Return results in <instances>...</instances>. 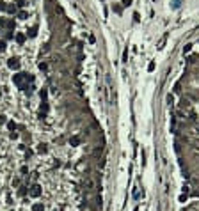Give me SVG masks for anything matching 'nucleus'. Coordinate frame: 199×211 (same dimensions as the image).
I'll return each instance as SVG.
<instances>
[{
    "mask_svg": "<svg viewBox=\"0 0 199 211\" xmlns=\"http://www.w3.org/2000/svg\"><path fill=\"white\" fill-rule=\"evenodd\" d=\"M30 195H32V197H39V195H41V188H39L37 184H34V186H32Z\"/></svg>",
    "mask_w": 199,
    "mask_h": 211,
    "instance_id": "f257e3e1",
    "label": "nucleus"
},
{
    "mask_svg": "<svg viewBox=\"0 0 199 211\" xmlns=\"http://www.w3.org/2000/svg\"><path fill=\"white\" fill-rule=\"evenodd\" d=\"M32 211H43V206H41V204H34Z\"/></svg>",
    "mask_w": 199,
    "mask_h": 211,
    "instance_id": "f03ea898",
    "label": "nucleus"
},
{
    "mask_svg": "<svg viewBox=\"0 0 199 211\" xmlns=\"http://www.w3.org/2000/svg\"><path fill=\"white\" fill-rule=\"evenodd\" d=\"M180 5V0H174V7H178Z\"/></svg>",
    "mask_w": 199,
    "mask_h": 211,
    "instance_id": "7ed1b4c3",
    "label": "nucleus"
}]
</instances>
